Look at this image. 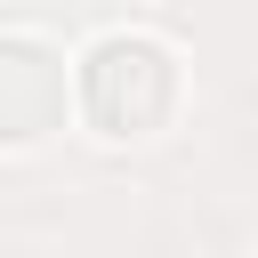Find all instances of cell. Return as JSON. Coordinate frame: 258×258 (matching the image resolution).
Instances as JSON below:
<instances>
[{
	"instance_id": "1",
	"label": "cell",
	"mask_w": 258,
	"mask_h": 258,
	"mask_svg": "<svg viewBox=\"0 0 258 258\" xmlns=\"http://www.w3.org/2000/svg\"><path fill=\"white\" fill-rule=\"evenodd\" d=\"M73 105L105 145H145L185 105V56L161 32H97L73 64Z\"/></svg>"
},
{
	"instance_id": "2",
	"label": "cell",
	"mask_w": 258,
	"mask_h": 258,
	"mask_svg": "<svg viewBox=\"0 0 258 258\" xmlns=\"http://www.w3.org/2000/svg\"><path fill=\"white\" fill-rule=\"evenodd\" d=\"M64 129V56L32 32H0V137L40 145Z\"/></svg>"
}]
</instances>
